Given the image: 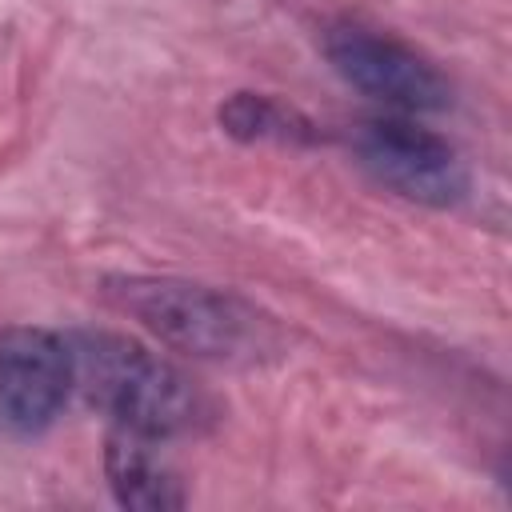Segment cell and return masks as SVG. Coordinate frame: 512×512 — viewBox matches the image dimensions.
Masks as SVG:
<instances>
[{"label":"cell","instance_id":"cell-1","mask_svg":"<svg viewBox=\"0 0 512 512\" xmlns=\"http://www.w3.org/2000/svg\"><path fill=\"white\" fill-rule=\"evenodd\" d=\"M64 336L72 352V392L112 416L116 428L172 440L208 420L204 392L160 352L108 328H76Z\"/></svg>","mask_w":512,"mask_h":512},{"label":"cell","instance_id":"cell-2","mask_svg":"<svg viewBox=\"0 0 512 512\" xmlns=\"http://www.w3.org/2000/svg\"><path fill=\"white\" fill-rule=\"evenodd\" d=\"M104 296L168 348L216 364H256L276 352L272 316L236 292L176 276H108Z\"/></svg>","mask_w":512,"mask_h":512},{"label":"cell","instance_id":"cell-3","mask_svg":"<svg viewBox=\"0 0 512 512\" xmlns=\"http://www.w3.org/2000/svg\"><path fill=\"white\" fill-rule=\"evenodd\" d=\"M324 56L332 72L356 92L400 112H444L452 104L448 76L412 44L368 28L360 20H332L324 28Z\"/></svg>","mask_w":512,"mask_h":512},{"label":"cell","instance_id":"cell-4","mask_svg":"<svg viewBox=\"0 0 512 512\" xmlns=\"http://www.w3.org/2000/svg\"><path fill=\"white\" fill-rule=\"evenodd\" d=\"M356 160L384 188L428 208H452L468 196V168L440 132L420 128L404 116L360 120L348 136Z\"/></svg>","mask_w":512,"mask_h":512},{"label":"cell","instance_id":"cell-5","mask_svg":"<svg viewBox=\"0 0 512 512\" xmlns=\"http://www.w3.org/2000/svg\"><path fill=\"white\" fill-rule=\"evenodd\" d=\"M72 396L68 336L40 324H12L0 332V428L32 440L48 432Z\"/></svg>","mask_w":512,"mask_h":512},{"label":"cell","instance_id":"cell-6","mask_svg":"<svg viewBox=\"0 0 512 512\" xmlns=\"http://www.w3.org/2000/svg\"><path fill=\"white\" fill-rule=\"evenodd\" d=\"M160 440L136 436L116 428L104 444V472H108V488L124 508H140V512H172L184 508V488L180 476L160 460L156 452Z\"/></svg>","mask_w":512,"mask_h":512},{"label":"cell","instance_id":"cell-7","mask_svg":"<svg viewBox=\"0 0 512 512\" xmlns=\"http://www.w3.org/2000/svg\"><path fill=\"white\" fill-rule=\"evenodd\" d=\"M220 128L244 144H256V140L312 144L316 140V124L300 108H292L268 92H232L220 104Z\"/></svg>","mask_w":512,"mask_h":512}]
</instances>
